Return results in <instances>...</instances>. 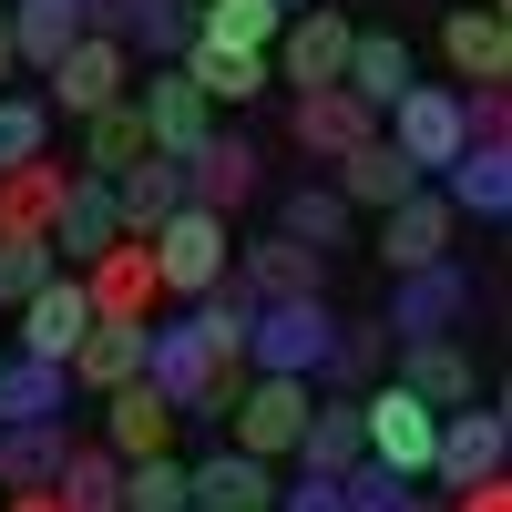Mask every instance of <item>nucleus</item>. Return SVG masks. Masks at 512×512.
Instances as JSON below:
<instances>
[{
  "label": "nucleus",
  "instance_id": "7ed1b4c3",
  "mask_svg": "<svg viewBox=\"0 0 512 512\" xmlns=\"http://www.w3.org/2000/svg\"><path fill=\"white\" fill-rule=\"evenodd\" d=\"M379 134H390V154L410 164V175H441V164L461 154V82H410V93L379 113Z\"/></svg>",
  "mask_w": 512,
  "mask_h": 512
},
{
  "label": "nucleus",
  "instance_id": "20e7f679",
  "mask_svg": "<svg viewBox=\"0 0 512 512\" xmlns=\"http://www.w3.org/2000/svg\"><path fill=\"white\" fill-rule=\"evenodd\" d=\"M123 93H134V52H123L113 31H82L72 52L41 72V103L72 113V123H82V113H103V103H123Z\"/></svg>",
  "mask_w": 512,
  "mask_h": 512
},
{
  "label": "nucleus",
  "instance_id": "09e8293b",
  "mask_svg": "<svg viewBox=\"0 0 512 512\" xmlns=\"http://www.w3.org/2000/svg\"><path fill=\"white\" fill-rule=\"evenodd\" d=\"M21 72V41H11V0H0V82Z\"/></svg>",
  "mask_w": 512,
  "mask_h": 512
},
{
  "label": "nucleus",
  "instance_id": "ea45409f",
  "mask_svg": "<svg viewBox=\"0 0 512 512\" xmlns=\"http://www.w3.org/2000/svg\"><path fill=\"white\" fill-rule=\"evenodd\" d=\"M338 502H349V512H431V502H420V482H400L390 461H369V451L338 472Z\"/></svg>",
  "mask_w": 512,
  "mask_h": 512
},
{
  "label": "nucleus",
  "instance_id": "a878e982",
  "mask_svg": "<svg viewBox=\"0 0 512 512\" xmlns=\"http://www.w3.org/2000/svg\"><path fill=\"white\" fill-rule=\"evenodd\" d=\"M338 82H349L369 113H390L410 82H420V72H410V41H400V31H349V72H338Z\"/></svg>",
  "mask_w": 512,
  "mask_h": 512
},
{
  "label": "nucleus",
  "instance_id": "dca6fc26",
  "mask_svg": "<svg viewBox=\"0 0 512 512\" xmlns=\"http://www.w3.org/2000/svg\"><path fill=\"white\" fill-rule=\"evenodd\" d=\"M123 236V216H113V175H62V205H52V256L62 267H82V256H103Z\"/></svg>",
  "mask_w": 512,
  "mask_h": 512
},
{
  "label": "nucleus",
  "instance_id": "1a4fd4ad",
  "mask_svg": "<svg viewBox=\"0 0 512 512\" xmlns=\"http://www.w3.org/2000/svg\"><path fill=\"white\" fill-rule=\"evenodd\" d=\"M82 287H93V318H154V297H164V277H154V246L123 226L103 256H82L72 267Z\"/></svg>",
  "mask_w": 512,
  "mask_h": 512
},
{
  "label": "nucleus",
  "instance_id": "a211bd4d",
  "mask_svg": "<svg viewBox=\"0 0 512 512\" xmlns=\"http://www.w3.org/2000/svg\"><path fill=\"white\" fill-rule=\"evenodd\" d=\"M441 205L472 216V226H502L512 216V144H461L441 164Z\"/></svg>",
  "mask_w": 512,
  "mask_h": 512
},
{
  "label": "nucleus",
  "instance_id": "ddd939ff",
  "mask_svg": "<svg viewBox=\"0 0 512 512\" xmlns=\"http://www.w3.org/2000/svg\"><path fill=\"white\" fill-rule=\"evenodd\" d=\"M461 308H472V277L441 256V267H410V277L390 287V318H379V328H390V338H451Z\"/></svg>",
  "mask_w": 512,
  "mask_h": 512
},
{
  "label": "nucleus",
  "instance_id": "8fccbe9b",
  "mask_svg": "<svg viewBox=\"0 0 512 512\" xmlns=\"http://www.w3.org/2000/svg\"><path fill=\"white\" fill-rule=\"evenodd\" d=\"M0 512H62L52 492H0Z\"/></svg>",
  "mask_w": 512,
  "mask_h": 512
},
{
  "label": "nucleus",
  "instance_id": "39448f33",
  "mask_svg": "<svg viewBox=\"0 0 512 512\" xmlns=\"http://www.w3.org/2000/svg\"><path fill=\"white\" fill-rule=\"evenodd\" d=\"M154 277H164V297H205L216 287L236 256H226V216H205V205H175V216H164L154 236Z\"/></svg>",
  "mask_w": 512,
  "mask_h": 512
},
{
  "label": "nucleus",
  "instance_id": "864d4df0",
  "mask_svg": "<svg viewBox=\"0 0 512 512\" xmlns=\"http://www.w3.org/2000/svg\"><path fill=\"white\" fill-rule=\"evenodd\" d=\"M185 512H195V502H185Z\"/></svg>",
  "mask_w": 512,
  "mask_h": 512
},
{
  "label": "nucleus",
  "instance_id": "393cba45",
  "mask_svg": "<svg viewBox=\"0 0 512 512\" xmlns=\"http://www.w3.org/2000/svg\"><path fill=\"white\" fill-rule=\"evenodd\" d=\"M175 72L195 82L205 103H256V93L277 82V62H267V52H226V41H185V62H175Z\"/></svg>",
  "mask_w": 512,
  "mask_h": 512
},
{
  "label": "nucleus",
  "instance_id": "79ce46f5",
  "mask_svg": "<svg viewBox=\"0 0 512 512\" xmlns=\"http://www.w3.org/2000/svg\"><path fill=\"white\" fill-rule=\"evenodd\" d=\"M123 512H185V461H175V451L123 461Z\"/></svg>",
  "mask_w": 512,
  "mask_h": 512
},
{
  "label": "nucleus",
  "instance_id": "f8f14e48",
  "mask_svg": "<svg viewBox=\"0 0 512 512\" xmlns=\"http://www.w3.org/2000/svg\"><path fill=\"white\" fill-rule=\"evenodd\" d=\"M482 472H502V410L492 400H461V410H441V431H431V482L461 492Z\"/></svg>",
  "mask_w": 512,
  "mask_h": 512
},
{
  "label": "nucleus",
  "instance_id": "7c9ffc66",
  "mask_svg": "<svg viewBox=\"0 0 512 512\" xmlns=\"http://www.w3.org/2000/svg\"><path fill=\"white\" fill-rule=\"evenodd\" d=\"M11 41H21V72L41 82L82 41V0H11Z\"/></svg>",
  "mask_w": 512,
  "mask_h": 512
},
{
  "label": "nucleus",
  "instance_id": "a18cd8bd",
  "mask_svg": "<svg viewBox=\"0 0 512 512\" xmlns=\"http://www.w3.org/2000/svg\"><path fill=\"white\" fill-rule=\"evenodd\" d=\"M267 512H349V502H338V472H308V461H297V482H277Z\"/></svg>",
  "mask_w": 512,
  "mask_h": 512
},
{
  "label": "nucleus",
  "instance_id": "6ab92c4d",
  "mask_svg": "<svg viewBox=\"0 0 512 512\" xmlns=\"http://www.w3.org/2000/svg\"><path fill=\"white\" fill-rule=\"evenodd\" d=\"M185 502L195 512H267L277 502V472H267V461H256V451H205V461H185Z\"/></svg>",
  "mask_w": 512,
  "mask_h": 512
},
{
  "label": "nucleus",
  "instance_id": "cd10ccee",
  "mask_svg": "<svg viewBox=\"0 0 512 512\" xmlns=\"http://www.w3.org/2000/svg\"><path fill=\"white\" fill-rule=\"evenodd\" d=\"M175 205H185V164H175V154H144V164H123V175H113V216L134 226V236H154Z\"/></svg>",
  "mask_w": 512,
  "mask_h": 512
},
{
  "label": "nucleus",
  "instance_id": "c03bdc74",
  "mask_svg": "<svg viewBox=\"0 0 512 512\" xmlns=\"http://www.w3.org/2000/svg\"><path fill=\"white\" fill-rule=\"evenodd\" d=\"M461 144H512V93L502 82H461Z\"/></svg>",
  "mask_w": 512,
  "mask_h": 512
},
{
  "label": "nucleus",
  "instance_id": "a19ab883",
  "mask_svg": "<svg viewBox=\"0 0 512 512\" xmlns=\"http://www.w3.org/2000/svg\"><path fill=\"white\" fill-rule=\"evenodd\" d=\"M31 154H52V103L41 93H0V175L31 164Z\"/></svg>",
  "mask_w": 512,
  "mask_h": 512
},
{
  "label": "nucleus",
  "instance_id": "3c124183",
  "mask_svg": "<svg viewBox=\"0 0 512 512\" xmlns=\"http://www.w3.org/2000/svg\"><path fill=\"white\" fill-rule=\"evenodd\" d=\"M277 11H308V0H277Z\"/></svg>",
  "mask_w": 512,
  "mask_h": 512
},
{
  "label": "nucleus",
  "instance_id": "4c0bfd02",
  "mask_svg": "<svg viewBox=\"0 0 512 512\" xmlns=\"http://www.w3.org/2000/svg\"><path fill=\"white\" fill-rule=\"evenodd\" d=\"M379 369H390V328H379V318H359V328L338 318V338H328V359H318V379H338V390L359 400V390H369Z\"/></svg>",
  "mask_w": 512,
  "mask_h": 512
},
{
  "label": "nucleus",
  "instance_id": "9d476101",
  "mask_svg": "<svg viewBox=\"0 0 512 512\" xmlns=\"http://www.w3.org/2000/svg\"><path fill=\"white\" fill-rule=\"evenodd\" d=\"M349 31L359 21H338L328 0H308V11H287V31H277V82H297V93H318V82H338L349 72Z\"/></svg>",
  "mask_w": 512,
  "mask_h": 512
},
{
  "label": "nucleus",
  "instance_id": "58836bf2",
  "mask_svg": "<svg viewBox=\"0 0 512 512\" xmlns=\"http://www.w3.org/2000/svg\"><path fill=\"white\" fill-rule=\"evenodd\" d=\"M277 236H297V246H349V195H338V185H297L287 205H277Z\"/></svg>",
  "mask_w": 512,
  "mask_h": 512
},
{
  "label": "nucleus",
  "instance_id": "c9c22d12",
  "mask_svg": "<svg viewBox=\"0 0 512 512\" xmlns=\"http://www.w3.org/2000/svg\"><path fill=\"white\" fill-rule=\"evenodd\" d=\"M185 318H195V338H205V349H216V359H246V328H256V297H246L236 277H216L205 297H185Z\"/></svg>",
  "mask_w": 512,
  "mask_h": 512
},
{
  "label": "nucleus",
  "instance_id": "f3484780",
  "mask_svg": "<svg viewBox=\"0 0 512 512\" xmlns=\"http://www.w3.org/2000/svg\"><path fill=\"white\" fill-rule=\"evenodd\" d=\"M175 400L154 390V379H123V390H103V451L113 461H144V451H175Z\"/></svg>",
  "mask_w": 512,
  "mask_h": 512
},
{
  "label": "nucleus",
  "instance_id": "49530a36",
  "mask_svg": "<svg viewBox=\"0 0 512 512\" xmlns=\"http://www.w3.org/2000/svg\"><path fill=\"white\" fill-rule=\"evenodd\" d=\"M451 512H512V482H502V472H482V482H461V492H451Z\"/></svg>",
  "mask_w": 512,
  "mask_h": 512
},
{
  "label": "nucleus",
  "instance_id": "423d86ee",
  "mask_svg": "<svg viewBox=\"0 0 512 512\" xmlns=\"http://www.w3.org/2000/svg\"><path fill=\"white\" fill-rule=\"evenodd\" d=\"M297 431H308V379L246 369V390H236V410H226V441L256 451V461H277V451H297Z\"/></svg>",
  "mask_w": 512,
  "mask_h": 512
},
{
  "label": "nucleus",
  "instance_id": "c756f323",
  "mask_svg": "<svg viewBox=\"0 0 512 512\" xmlns=\"http://www.w3.org/2000/svg\"><path fill=\"white\" fill-rule=\"evenodd\" d=\"M82 390L62 359H0V420H62Z\"/></svg>",
  "mask_w": 512,
  "mask_h": 512
},
{
  "label": "nucleus",
  "instance_id": "72a5a7b5",
  "mask_svg": "<svg viewBox=\"0 0 512 512\" xmlns=\"http://www.w3.org/2000/svg\"><path fill=\"white\" fill-rule=\"evenodd\" d=\"M287 11L277 0H195V41H226V52H277Z\"/></svg>",
  "mask_w": 512,
  "mask_h": 512
},
{
  "label": "nucleus",
  "instance_id": "6e6552de",
  "mask_svg": "<svg viewBox=\"0 0 512 512\" xmlns=\"http://www.w3.org/2000/svg\"><path fill=\"white\" fill-rule=\"evenodd\" d=\"M451 236H461V216L441 205V185H410L400 205H379V256H390V277L441 267V256H451Z\"/></svg>",
  "mask_w": 512,
  "mask_h": 512
},
{
  "label": "nucleus",
  "instance_id": "4be33fe9",
  "mask_svg": "<svg viewBox=\"0 0 512 512\" xmlns=\"http://www.w3.org/2000/svg\"><path fill=\"white\" fill-rule=\"evenodd\" d=\"M400 349V390L410 400H431V410H461V400H482V379H472V349L461 338H390Z\"/></svg>",
  "mask_w": 512,
  "mask_h": 512
},
{
  "label": "nucleus",
  "instance_id": "e433bc0d",
  "mask_svg": "<svg viewBox=\"0 0 512 512\" xmlns=\"http://www.w3.org/2000/svg\"><path fill=\"white\" fill-rule=\"evenodd\" d=\"M185 41H195V0H134V21H123L134 62H185Z\"/></svg>",
  "mask_w": 512,
  "mask_h": 512
},
{
  "label": "nucleus",
  "instance_id": "aec40b11",
  "mask_svg": "<svg viewBox=\"0 0 512 512\" xmlns=\"http://www.w3.org/2000/svg\"><path fill=\"white\" fill-rule=\"evenodd\" d=\"M144 328H154V318H93V328L72 338V359H62L72 390L103 400V390H123V379H144Z\"/></svg>",
  "mask_w": 512,
  "mask_h": 512
},
{
  "label": "nucleus",
  "instance_id": "b1692460",
  "mask_svg": "<svg viewBox=\"0 0 512 512\" xmlns=\"http://www.w3.org/2000/svg\"><path fill=\"white\" fill-rule=\"evenodd\" d=\"M338 195H349V216H379V205H400L410 185H431V175H410V164L390 154V134H369L359 154H338V175H328Z\"/></svg>",
  "mask_w": 512,
  "mask_h": 512
},
{
  "label": "nucleus",
  "instance_id": "f257e3e1",
  "mask_svg": "<svg viewBox=\"0 0 512 512\" xmlns=\"http://www.w3.org/2000/svg\"><path fill=\"white\" fill-rule=\"evenodd\" d=\"M431 431H441V410L410 400L400 379H369L359 390V441H369V461H390L400 482H431Z\"/></svg>",
  "mask_w": 512,
  "mask_h": 512
},
{
  "label": "nucleus",
  "instance_id": "de8ad7c7",
  "mask_svg": "<svg viewBox=\"0 0 512 512\" xmlns=\"http://www.w3.org/2000/svg\"><path fill=\"white\" fill-rule=\"evenodd\" d=\"M123 21H134V0H82V31H113L123 41Z\"/></svg>",
  "mask_w": 512,
  "mask_h": 512
},
{
  "label": "nucleus",
  "instance_id": "f03ea898",
  "mask_svg": "<svg viewBox=\"0 0 512 512\" xmlns=\"http://www.w3.org/2000/svg\"><path fill=\"white\" fill-rule=\"evenodd\" d=\"M328 338H338V308H328V297H277V308H256V328H246V369L318 379Z\"/></svg>",
  "mask_w": 512,
  "mask_h": 512
},
{
  "label": "nucleus",
  "instance_id": "0eeeda50",
  "mask_svg": "<svg viewBox=\"0 0 512 512\" xmlns=\"http://www.w3.org/2000/svg\"><path fill=\"white\" fill-rule=\"evenodd\" d=\"M134 103H144V144H154V154H175V164H185L205 134H216V103H205V93H195V82H185L175 62H144Z\"/></svg>",
  "mask_w": 512,
  "mask_h": 512
},
{
  "label": "nucleus",
  "instance_id": "bb28decb",
  "mask_svg": "<svg viewBox=\"0 0 512 512\" xmlns=\"http://www.w3.org/2000/svg\"><path fill=\"white\" fill-rule=\"evenodd\" d=\"M72 431L62 420H0V492H52Z\"/></svg>",
  "mask_w": 512,
  "mask_h": 512
},
{
  "label": "nucleus",
  "instance_id": "37998d69",
  "mask_svg": "<svg viewBox=\"0 0 512 512\" xmlns=\"http://www.w3.org/2000/svg\"><path fill=\"white\" fill-rule=\"evenodd\" d=\"M62 256H52V236H0V308H21V297L52 277Z\"/></svg>",
  "mask_w": 512,
  "mask_h": 512
},
{
  "label": "nucleus",
  "instance_id": "9b49d317",
  "mask_svg": "<svg viewBox=\"0 0 512 512\" xmlns=\"http://www.w3.org/2000/svg\"><path fill=\"white\" fill-rule=\"evenodd\" d=\"M226 277L256 297V308H277V297H328V256L297 246V236H256V246H236Z\"/></svg>",
  "mask_w": 512,
  "mask_h": 512
},
{
  "label": "nucleus",
  "instance_id": "2f4dec72",
  "mask_svg": "<svg viewBox=\"0 0 512 512\" xmlns=\"http://www.w3.org/2000/svg\"><path fill=\"white\" fill-rule=\"evenodd\" d=\"M154 144H144V103L123 93V103H103V113H82V175H123V164H144Z\"/></svg>",
  "mask_w": 512,
  "mask_h": 512
},
{
  "label": "nucleus",
  "instance_id": "412c9836",
  "mask_svg": "<svg viewBox=\"0 0 512 512\" xmlns=\"http://www.w3.org/2000/svg\"><path fill=\"white\" fill-rule=\"evenodd\" d=\"M256 195V144L246 134H205L185 154V205H205V216H236V205Z\"/></svg>",
  "mask_w": 512,
  "mask_h": 512
},
{
  "label": "nucleus",
  "instance_id": "473e14b6",
  "mask_svg": "<svg viewBox=\"0 0 512 512\" xmlns=\"http://www.w3.org/2000/svg\"><path fill=\"white\" fill-rule=\"evenodd\" d=\"M52 502H62V512H123V461H113L103 441H72L62 472H52Z\"/></svg>",
  "mask_w": 512,
  "mask_h": 512
},
{
  "label": "nucleus",
  "instance_id": "c85d7f7f",
  "mask_svg": "<svg viewBox=\"0 0 512 512\" xmlns=\"http://www.w3.org/2000/svg\"><path fill=\"white\" fill-rule=\"evenodd\" d=\"M62 175H72V164H52V154L11 164V175H0V236H52V205H62Z\"/></svg>",
  "mask_w": 512,
  "mask_h": 512
},
{
  "label": "nucleus",
  "instance_id": "5701e85b",
  "mask_svg": "<svg viewBox=\"0 0 512 512\" xmlns=\"http://www.w3.org/2000/svg\"><path fill=\"white\" fill-rule=\"evenodd\" d=\"M441 52H451L461 82H512V21H502V0L451 11V21H441Z\"/></svg>",
  "mask_w": 512,
  "mask_h": 512
},
{
  "label": "nucleus",
  "instance_id": "4468645a",
  "mask_svg": "<svg viewBox=\"0 0 512 512\" xmlns=\"http://www.w3.org/2000/svg\"><path fill=\"white\" fill-rule=\"evenodd\" d=\"M287 134H297V154H318V164H338V154H359L369 134H379V113L349 93V82H318V93H297V113H287Z\"/></svg>",
  "mask_w": 512,
  "mask_h": 512
},
{
  "label": "nucleus",
  "instance_id": "603ef678",
  "mask_svg": "<svg viewBox=\"0 0 512 512\" xmlns=\"http://www.w3.org/2000/svg\"><path fill=\"white\" fill-rule=\"evenodd\" d=\"M0 359H11V349H0Z\"/></svg>",
  "mask_w": 512,
  "mask_h": 512
},
{
  "label": "nucleus",
  "instance_id": "f704fd0d",
  "mask_svg": "<svg viewBox=\"0 0 512 512\" xmlns=\"http://www.w3.org/2000/svg\"><path fill=\"white\" fill-rule=\"evenodd\" d=\"M369 441H359V400H308V431H297V461L308 472H349Z\"/></svg>",
  "mask_w": 512,
  "mask_h": 512
},
{
  "label": "nucleus",
  "instance_id": "2eb2a0df",
  "mask_svg": "<svg viewBox=\"0 0 512 512\" xmlns=\"http://www.w3.org/2000/svg\"><path fill=\"white\" fill-rule=\"evenodd\" d=\"M93 328V287L72 267H52L31 297H21V359H72V338Z\"/></svg>",
  "mask_w": 512,
  "mask_h": 512
}]
</instances>
